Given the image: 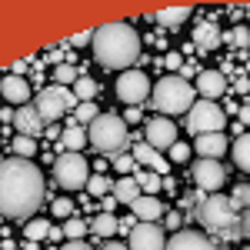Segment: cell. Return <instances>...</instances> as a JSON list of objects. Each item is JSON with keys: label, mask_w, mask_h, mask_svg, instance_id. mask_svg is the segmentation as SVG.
I'll return each mask as SVG.
<instances>
[{"label": "cell", "mask_w": 250, "mask_h": 250, "mask_svg": "<svg viewBox=\"0 0 250 250\" xmlns=\"http://www.w3.org/2000/svg\"><path fill=\"white\" fill-rule=\"evenodd\" d=\"M170 160H173V164H187V160H190V147L177 140V144L170 147Z\"/></svg>", "instance_id": "38"}, {"label": "cell", "mask_w": 250, "mask_h": 250, "mask_svg": "<svg viewBox=\"0 0 250 250\" xmlns=\"http://www.w3.org/2000/svg\"><path fill=\"white\" fill-rule=\"evenodd\" d=\"M117 207V197H104V213H110Z\"/></svg>", "instance_id": "49"}, {"label": "cell", "mask_w": 250, "mask_h": 250, "mask_svg": "<svg viewBox=\"0 0 250 250\" xmlns=\"http://www.w3.org/2000/svg\"><path fill=\"white\" fill-rule=\"evenodd\" d=\"M67 43H70V47H83V43H94V34H90V30H83V34H74V37L67 40Z\"/></svg>", "instance_id": "40"}, {"label": "cell", "mask_w": 250, "mask_h": 250, "mask_svg": "<svg viewBox=\"0 0 250 250\" xmlns=\"http://www.w3.org/2000/svg\"><path fill=\"white\" fill-rule=\"evenodd\" d=\"M154 110H160V117H177V114H190L193 107V87L184 77H160L154 83V94H150Z\"/></svg>", "instance_id": "4"}, {"label": "cell", "mask_w": 250, "mask_h": 250, "mask_svg": "<svg viewBox=\"0 0 250 250\" xmlns=\"http://www.w3.org/2000/svg\"><path fill=\"white\" fill-rule=\"evenodd\" d=\"M110 164H114V170H117V173H127V177L137 170L134 154H117V157H110Z\"/></svg>", "instance_id": "34"}, {"label": "cell", "mask_w": 250, "mask_h": 250, "mask_svg": "<svg viewBox=\"0 0 250 250\" xmlns=\"http://www.w3.org/2000/svg\"><path fill=\"white\" fill-rule=\"evenodd\" d=\"M50 210H54V217H60V220H67V217L74 213V200H67V197H57V200L50 204Z\"/></svg>", "instance_id": "37"}, {"label": "cell", "mask_w": 250, "mask_h": 250, "mask_svg": "<svg viewBox=\"0 0 250 250\" xmlns=\"http://www.w3.org/2000/svg\"><path fill=\"white\" fill-rule=\"evenodd\" d=\"M144 137H147V144L154 150H170L173 144H177V124H173L170 117H154V120H147Z\"/></svg>", "instance_id": "12"}, {"label": "cell", "mask_w": 250, "mask_h": 250, "mask_svg": "<svg viewBox=\"0 0 250 250\" xmlns=\"http://www.w3.org/2000/svg\"><path fill=\"white\" fill-rule=\"evenodd\" d=\"M70 90H74V97H77L80 104H87V100H94V97H97V80L87 77V74H80V80L70 87Z\"/></svg>", "instance_id": "27"}, {"label": "cell", "mask_w": 250, "mask_h": 250, "mask_svg": "<svg viewBox=\"0 0 250 250\" xmlns=\"http://www.w3.org/2000/svg\"><path fill=\"white\" fill-rule=\"evenodd\" d=\"M127 247L130 250H167V230L160 224H140L137 220Z\"/></svg>", "instance_id": "11"}, {"label": "cell", "mask_w": 250, "mask_h": 250, "mask_svg": "<svg viewBox=\"0 0 250 250\" xmlns=\"http://www.w3.org/2000/svg\"><path fill=\"white\" fill-rule=\"evenodd\" d=\"M0 97L10 100L14 107H27V100H30V83L23 77H10V74H7V77L0 80Z\"/></svg>", "instance_id": "17"}, {"label": "cell", "mask_w": 250, "mask_h": 250, "mask_svg": "<svg viewBox=\"0 0 250 250\" xmlns=\"http://www.w3.org/2000/svg\"><path fill=\"white\" fill-rule=\"evenodd\" d=\"M60 250H94V247H90V244H83V240H67Z\"/></svg>", "instance_id": "43"}, {"label": "cell", "mask_w": 250, "mask_h": 250, "mask_svg": "<svg viewBox=\"0 0 250 250\" xmlns=\"http://www.w3.org/2000/svg\"><path fill=\"white\" fill-rule=\"evenodd\" d=\"M134 180H137V187H140V193H147V197H154L164 187V177L154 170H134Z\"/></svg>", "instance_id": "24"}, {"label": "cell", "mask_w": 250, "mask_h": 250, "mask_svg": "<svg viewBox=\"0 0 250 250\" xmlns=\"http://www.w3.org/2000/svg\"><path fill=\"white\" fill-rule=\"evenodd\" d=\"M50 240H63V227H50Z\"/></svg>", "instance_id": "50"}, {"label": "cell", "mask_w": 250, "mask_h": 250, "mask_svg": "<svg viewBox=\"0 0 250 250\" xmlns=\"http://www.w3.org/2000/svg\"><path fill=\"white\" fill-rule=\"evenodd\" d=\"M110 190H114V184H110L104 173H94V177L87 180V193H90V197H107Z\"/></svg>", "instance_id": "31"}, {"label": "cell", "mask_w": 250, "mask_h": 250, "mask_svg": "<svg viewBox=\"0 0 250 250\" xmlns=\"http://www.w3.org/2000/svg\"><path fill=\"white\" fill-rule=\"evenodd\" d=\"M180 224H184V217H180L177 210L164 213V230H180Z\"/></svg>", "instance_id": "39"}, {"label": "cell", "mask_w": 250, "mask_h": 250, "mask_svg": "<svg viewBox=\"0 0 250 250\" xmlns=\"http://www.w3.org/2000/svg\"><path fill=\"white\" fill-rule=\"evenodd\" d=\"M104 250H130V247H127V244H120V240H107Z\"/></svg>", "instance_id": "47"}, {"label": "cell", "mask_w": 250, "mask_h": 250, "mask_svg": "<svg viewBox=\"0 0 250 250\" xmlns=\"http://www.w3.org/2000/svg\"><path fill=\"white\" fill-rule=\"evenodd\" d=\"M164 63H167V70H180V67H184V57H180V54H167Z\"/></svg>", "instance_id": "41"}, {"label": "cell", "mask_w": 250, "mask_h": 250, "mask_svg": "<svg viewBox=\"0 0 250 250\" xmlns=\"http://www.w3.org/2000/svg\"><path fill=\"white\" fill-rule=\"evenodd\" d=\"M117 227H120V220H117L114 213H97L94 224H90V230H94L97 237H107V240L117 233Z\"/></svg>", "instance_id": "26"}, {"label": "cell", "mask_w": 250, "mask_h": 250, "mask_svg": "<svg viewBox=\"0 0 250 250\" xmlns=\"http://www.w3.org/2000/svg\"><path fill=\"white\" fill-rule=\"evenodd\" d=\"M27 67H30V60H17V63L10 67V77H20V74H23Z\"/></svg>", "instance_id": "44"}, {"label": "cell", "mask_w": 250, "mask_h": 250, "mask_svg": "<svg viewBox=\"0 0 250 250\" xmlns=\"http://www.w3.org/2000/svg\"><path fill=\"white\" fill-rule=\"evenodd\" d=\"M83 233H87L83 220H63V237L67 240H83Z\"/></svg>", "instance_id": "35"}, {"label": "cell", "mask_w": 250, "mask_h": 250, "mask_svg": "<svg viewBox=\"0 0 250 250\" xmlns=\"http://www.w3.org/2000/svg\"><path fill=\"white\" fill-rule=\"evenodd\" d=\"M240 237H244V240H250V210L240 213Z\"/></svg>", "instance_id": "42"}, {"label": "cell", "mask_w": 250, "mask_h": 250, "mask_svg": "<svg viewBox=\"0 0 250 250\" xmlns=\"http://www.w3.org/2000/svg\"><path fill=\"white\" fill-rule=\"evenodd\" d=\"M14 114H17V110H10V107H3V110H0V120H3V124H10V120H14Z\"/></svg>", "instance_id": "48"}, {"label": "cell", "mask_w": 250, "mask_h": 250, "mask_svg": "<svg viewBox=\"0 0 250 250\" xmlns=\"http://www.w3.org/2000/svg\"><path fill=\"white\" fill-rule=\"evenodd\" d=\"M94 57L110 70H130L140 60V37L130 23L117 20L94 30Z\"/></svg>", "instance_id": "2"}, {"label": "cell", "mask_w": 250, "mask_h": 250, "mask_svg": "<svg viewBox=\"0 0 250 250\" xmlns=\"http://www.w3.org/2000/svg\"><path fill=\"white\" fill-rule=\"evenodd\" d=\"M23 237L27 240H43V237H50V220H43V217H34V220H27V227H23Z\"/></svg>", "instance_id": "28"}, {"label": "cell", "mask_w": 250, "mask_h": 250, "mask_svg": "<svg viewBox=\"0 0 250 250\" xmlns=\"http://www.w3.org/2000/svg\"><path fill=\"white\" fill-rule=\"evenodd\" d=\"M14 127H17L20 137H30V140H37V137L47 134V124H43V117L37 114V107H34V104L17 107V114H14Z\"/></svg>", "instance_id": "13"}, {"label": "cell", "mask_w": 250, "mask_h": 250, "mask_svg": "<svg viewBox=\"0 0 250 250\" xmlns=\"http://www.w3.org/2000/svg\"><path fill=\"white\" fill-rule=\"evenodd\" d=\"M187 130L193 137L204 134H224V110L213 104V100H197L187 114Z\"/></svg>", "instance_id": "8"}, {"label": "cell", "mask_w": 250, "mask_h": 250, "mask_svg": "<svg viewBox=\"0 0 250 250\" xmlns=\"http://www.w3.org/2000/svg\"><path fill=\"white\" fill-rule=\"evenodd\" d=\"M227 43L230 47H250V27H233L227 34Z\"/></svg>", "instance_id": "36"}, {"label": "cell", "mask_w": 250, "mask_h": 250, "mask_svg": "<svg viewBox=\"0 0 250 250\" xmlns=\"http://www.w3.org/2000/svg\"><path fill=\"white\" fill-rule=\"evenodd\" d=\"M230 204L237 207V210H250V184H247V180H240V184H233Z\"/></svg>", "instance_id": "30"}, {"label": "cell", "mask_w": 250, "mask_h": 250, "mask_svg": "<svg viewBox=\"0 0 250 250\" xmlns=\"http://www.w3.org/2000/svg\"><path fill=\"white\" fill-rule=\"evenodd\" d=\"M197 220L200 227L220 240H240V210L230 204V197L224 193H210L200 210H197Z\"/></svg>", "instance_id": "3"}, {"label": "cell", "mask_w": 250, "mask_h": 250, "mask_svg": "<svg viewBox=\"0 0 250 250\" xmlns=\"http://www.w3.org/2000/svg\"><path fill=\"white\" fill-rule=\"evenodd\" d=\"M230 154H233V164H237L244 173H250V134H240L237 140H233Z\"/></svg>", "instance_id": "23"}, {"label": "cell", "mask_w": 250, "mask_h": 250, "mask_svg": "<svg viewBox=\"0 0 250 250\" xmlns=\"http://www.w3.org/2000/svg\"><path fill=\"white\" fill-rule=\"evenodd\" d=\"M247 17H250V10H247Z\"/></svg>", "instance_id": "51"}, {"label": "cell", "mask_w": 250, "mask_h": 250, "mask_svg": "<svg viewBox=\"0 0 250 250\" xmlns=\"http://www.w3.org/2000/svg\"><path fill=\"white\" fill-rule=\"evenodd\" d=\"M167 250H220L213 240H207L204 233H197V230H177L167 240Z\"/></svg>", "instance_id": "14"}, {"label": "cell", "mask_w": 250, "mask_h": 250, "mask_svg": "<svg viewBox=\"0 0 250 250\" xmlns=\"http://www.w3.org/2000/svg\"><path fill=\"white\" fill-rule=\"evenodd\" d=\"M43 204V173L30 160H0V213L10 220H34Z\"/></svg>", "instance_id": "1"}, {"label": "cell", "mask_w": 250, "mask_h": 250, "mask_svg": "<svg viewBox=\"0 0 250 250\" xmlns=\"http://www.w3.org/2000/svg\"><path fill=\"white\" fill-rule=\"evenodd\" d=\"M37 114L43 117V124H50V120H57V117H63L67 110H77L80 100L74 97V90L70 87H40L37 90Z\"/></svg>", "instance_id": "7"}, {"label": "cell", "mask_w": 250, "mask_h": 250, "mask_svg": "<svg viewBox=\"0 0 250 250\" xmlns=\"http://www.w3.org/2000/svg\"><path fill=\"white\" fill-rule=\"evenodd\" d=\"M114 197L120 200V204H134L137 197H140V187H137L134 177H120L114 184Z\"/></svg>", "instance_id": "25"}, {"label": "cell", "mask_w": 250, "mask_h": 250, "mask_svg": "<svg viewBox=\"0 0 250 250\" xmlns=\"http://www.w3.org/2000/svg\"><path fill=\"white\" fill-rule=\"evenodd\" d=\"M130 210L140 224H157L160 217H164V204L157 200V197H147V193H140L134 204H130Z\"/></svg>", "instance_id": "19"}, {"label": "cell", "mask_w": 250, "mask_h": 250, "mask_svg": "<svg viewBox=\"0 0 250 250\" xmlns=\"http://www.w3.org/2000/svg\"><path fill=\"white\" fill-rule=\"evenodd\" d=\"M83 147H87V130L80 127L77 120H74V124H67V127H63V134H60V140H57V154H60V150L77 154V150H83Z\"/></svg>", "instance_id": "21"}, {"label": "cell", "mask_w": 250, "mask_h": 250, "mask_svg": "<svg viewBox=\"0 0 250 250\" xmlns=\"http://www.w3.org/2000/svg\"><path fill=\"white\" fill-rule=\"evenodd\" d=\"M134 160H137V164H144L147 170L160 173V177H164V173L170 170V160H167V157L160 154V150H154V147H150L147 140H140V144L134 147Z\"/></svg>", "instance_id": "15"}, {"label": "cell", "mask_w": 250, "mask_h": 250, "mask_svg": "<svg viewBox=\"0 0 250 250\" xmlns=\"http://www.w3.org/2000/svg\"><path fill=\"white\" fill-rule=\"evenodd\" d=\"M124 124H140V107H130L127 117H124Z\"/></svg>", "instance_id": "45"}, {"label": "cell", "mask_w": 250, "mask_h": 250, "mask_svg": "<svg viewBox=\"0 0 250 250\" xmlns=\"http://www.w3.org/2000/svg\"><path fill=\"white\" fill-rule=\"evenodd\" d=\"M54 180H57L63 190H83L90 170H87V160L83 154H70V150H60L54 157Z\"/></svg>", "instance_id": "6"}, {"label": "cell", "mask_w": 250, "mask_h": 250, "mask_svg": "<svg viewBox=\"0 0 250 250\" xmlns=\"http://www.w3.org/2000/svg\"><path fill=\"white\" fill-rule=\"evenodd\" d=\"M10 150L20 157V160H30V157L37 154V140H30V137H14V144H10Z\"/></svg>", "instance_id": "29"}, {"label": "cell", "mask_w": 250, "mask_h": 250, "mask_svg": "<svg viewBox=\"0 0 250 250\" xmlns=\"http://www.w3.org/2000/svg\"><path fill=\"white\" fill-rule=\"evenodd\" d=\"M193 184H197V190H204L207 197H210V193H220L224 184H227L224 164H220V160H197V164H193Z\"/></svg>", "instance_id": "10"}, {"label": "cell", "mask_w": 250, "mask_h": 250, "mask_svg": "<svg viewBox=\"0 0 250 250\" xmlns=\"http://www.w3.org/2000/svg\"><path fill=\"white\" fill-rule=\"evenodd\" d=\"M193 43H197L200 50H217V47L224 43V34H220V27H217L213 20H200V23L193 27Z\"/></svg>", "instance_id": "20"}, {"label": "cell", "mask_w": 250, "mask_h": 250, "mask_svg": "<svg viewBox=\"0 0 250 250\" xmlns=\"http://www.w3.org/2000/svg\"><path fill=\"white\" fill-rule=\"evenodd\" d=\"M197 90L204 94V100H217V97H224V90H227V77L220 70H200L197 74Z\"/></svg>", "instance_id": "18"}, {"label": "cell", "mask_w": 250, "mask_h": 250, "mask_svg": "<svg viewBox=\"0 0 250 250\" xmlns=\"http://www.w3.org/2000/svg\"><path fill=\"white\" fill-rule=\"evenodd\" d=\"M187 17H190V7L184 3V7H167V10H157L150 20H157L160 27H180Z\"/></svg>", "instance_id": "22"}, {"label": "cell", "mask_w": 250, "mask_h": 250, "mask_svg": "<svg viewBox=\"0 0 250 250\" xmlns=\"http://www.w3.org/2000/svg\"><path fill=\"white\" fill-rule=\"evenodd\" d=\"M54 80H57V87H67V83L74 87V83L80 80V70H77V67H70V63H60L57 70H54Z\"/></svg>", "instance_id": "32"}, {"label": "cell", "mask_w": 250, "mask_h": 250, "mask_svg": "<svg viewBox=\"0 0 250 250\" xmlns=\"http://www.w3.org/2000/svg\"><path fill=\"white\" fill-rule=\"evenodd\" d=\"M87 140H90V147L100 150V154H124V147H127V124H124V117L117 114H100L90 124V130H87Z\"/></svg>", "instance_id": "5"}, {"label": "cell", "mask_w": 250, "mask_h": 250, "mask_svg": "<svg viewBox=\"0 0 250 250\" xmlns=\"http://www.w3.org/2000/svg\"><path fill=\"white\" fill-rule=\"evenodd\" d=\"M193 140H197L200 160H220V157L230 150V140L224 134H204V137H193Z\"/></svg>", "instance_id": "16"}, {"label": "cell", "mask_w": 250, "mask_h": 250, "mask_svg": "<svg viewBox=\"0 0 250 250\" xmlns=\"http://www.w3.org/2000/svg\"><path fill=\"white\" fill-rule=\"evenodd\" d=\"M0 144H3V140H0Z\"/></svg>", "instance_id": "52"}, {"label": "cell", "mask_w": 250, "mask_h": 250, "mask_svg": "<svg viewBox=\"0 0 250 250\" xmlns=\"http://www.w3.org/2000/svg\"><path fill=\"white\" fill-rule=\"evenodd\" d=\"M97 117H100V110H97V100H87V104H80V107H77V124H80V127H90Z\"/></svg>", "instance_id": "33"}, {"label": "cell", "mask_w": 250, "mask_h": 250, "mask_svg": "<svg viewBox=\"0 0 250 250\" xmlns=\"http://www.w3.org/2000/svg\"><path fill=\"white\" fill-rule=\"evenodd\" d=\"M150 94H154V87H150V77L144 70H124L117 77V97L130 107H140L144 100H150Z\"/></svg>", "instance_id": "9"}, {"label": "cell", "mask_w": 250, "mask_h": 250, "mask_svg": "<svg viewBox=\"0 0 250 250\" xmlns=\"http://www.w3.org/2000/svg\"><path fill=\"white\" fill-rule=\"evenodd\" d=\"M237 117H240V124H244V127H247V124H250V104H244V107H240V110H237Z\"/></svg>", "instance_id": "46"}]
</instances>
